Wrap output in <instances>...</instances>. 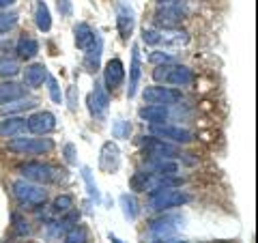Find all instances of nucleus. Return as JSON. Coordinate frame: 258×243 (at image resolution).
<instances>
[{
    "mask_svg": "<svg viewBox=\"0 0 258 243\" xmlns=\"http://www.w3.org/2000/svg\"><path fill=\"white\" fill-rule=\"evenodd\" d=\"M179 215H161L149 224V230L144 237H149L151 243H185L179 241V228H181Z\"/></svg>",
    "mask_w": 258,
    "mask_h": 243,
    "instance_id": "obj_1",
    "label": "nucleus"
},
{
    "mask_svg": "<svg viewBox=\"0 0 258 243\" xmlns=\"http://www.w3.org/2000/svg\"><path fill=\"white\" fill-rule=\"evenodd\" d=\"M153 78L157 82H164L166 86H174V88H183V86H191L196 76L189 67L185 65H176V63H170V65H157L155 71H153Z\"/></svg>",
    "mask_w": 258,
    "mask_h": 243,
    "instance_id": "obj_2",
    "label": "nucleus"
},
{
    "mask_svg": "<svg viewBox=\"0 0 258 243\" xmlns=\"http://www.w3.org/2000/svg\"><path fill=\"white\" fill-rule=\"evenodd\" d=\"M15 200L20 202L24 209H39L45 205L47 200V190H43V185L30 183L26 179H18L11 185Z\"/></svg>",
    "mask_w": 258,
    "mask_h": 243,
    "instance_id": "obj_3",
    "label": "nucleus"
},
{
    "mask_svg": "<svg viewBox=\"0 0 258 243\" xmlns=\"http://www.w3.org/2000/svg\"><path fill=\"white\" fill-rule=\"evenodd\" d=\"M189 200H191L189 194H185L181 190H174V188H168V190L151 192L147 207L151 209V211L164 213V211H170V209H179L183 205H187Z\"/></svg>",
    "mask_w": 258,
    "mask_h": 243,
    "instance_id": "obj_4",
    "label": "nucleus"
},
{
    "mask_svg": "<svg viewBox=\"0 0 258 243\" xmlns=\"http://www.w3.org/2000/svg\"><path fill=\"white\" fill-rule=\"evenodd\" d=\"M7 149L15 155H24V157H30V155H47V153L54 151V140L52 138H24V136H18V138H11Z\"/></svg>",
    "mask_w": 258,
    "mask_h": 243,
    "instance_id": "obj_5",
    "label": "nucleus"
},
{
    "mask_svg": "<svg viewBox=\"0 0 258 243\" xmlns=\"http://www.w3.org/2000/svg\"><path fill=\"white\" fill-rule=\"evenodd\" d=\"M18 172L22 174V179L37 185H50L58 181V168L47 161H26L18 166Z\"/></svg>",
    "mask_w": 258,
    "mask_h": 243,
    "instance_id": "obj_6",
    "label": "nucleus"
},
{
    "mask_svg": "<svg viewBox=\"0 0 258 243\" xmlns=\"http://www.w3.org/2000/svg\"><path fill=\"white\" fill-rule=\"evenodd\" d=\"M181 88L166 86V84H155V86H144L142 99L144 103H155V106H168L172 108L181 101Z\"/></svg>",
    "mask_w": 258,
    "mask_h": 243,
    "instance_id": "obj_7",
    "label": "nucleus"
},
{
    "mask_svg": "<svg viewBox=\"0 0 258 243\" xmlns=\"http://www.w3.org/2000/svg\"><path fill=\"white\" fill-rule=\"evenodd\" d=\"M185 18H187V5H185V0H183V3L159 5L153 22H155L159 28H174V26H179Z\"/></svg>",
    "mask_w": 258,
    "mask_h": 243,
    "instance_id": "obj_8",
    "label": "nucleus"
},
{
    "mask_svg": "<svg viewBox=\"0 0 258 243\" xmlns=\"http://www.w3.org/2000/svg\"><path fill=\"white\" fill-rule=\"evenodd\" d=\"M149 134L159 140L172 142V144H191L196 140L189 129H183L179 125H170V123H161V125H149Z\"/></svg>",
    "mask_w": 258,
    "mask_h": 243,
    "instance_id": "obj_9",
    "label": "nucleus"
},
{
    "mask_svg": "<svg viewBox=\"0 0 258 243\" xmlns=\"http://www.w3.org/2000/svg\"><path fill=\"white\" fill-rule=\"evenodd\" d=\"M140 144H142V155L147 159H151V157H170V159H174V157L183 155L176 144H170V142L159 140V138H153V136H144Z\"/></svg>",
    "mask_w": 258,
    "mask_h": 243,
    "instance_id": "obj_10",
    "label": "nucleus"
},
{
    "mask_svg": "<svg viewBox=\"0 0 258 243\" xmlns=\"http://www.w3.org/2000/svg\"><path fill=\"white\" fill-rule=\"evenodd\" d=\"M114 11H116V30L123 41H129L134 35V28H136V11L134 7L125 3V0H116L114 5Z\"/></svg>",
    "mask_w": 258,
    "mask_h": 243,
    "instance_id": "obj_11",
    "label": "nucleus"
},
{
    "mask_svg": "<svg viewBox=\"0 0 258 243\" xmlns=\"http://www.w3.org/2000/svg\"><path fill=\"white\" fill-rule=\"evenodd\" d=\"M86 103H88V112H91V116L95 120H103V118H106L108 108H110V95H108L106 88H103L101 82L93 84V91H91V95H88Z\"/></svg>",
    "mask_w": 258,
    "mask_h": 243,
    "instance_id": "obj_12",
    "label": "nucleus"
},
{
    "mask_svg": "<svg viewBox=\"0 0 258 243\" xmlns=\"http://www.w3.org/2000/svg\"><path fill=\"white\" fill-rule=\"evenodd\" d=\"M26 129L35 136H45L56 129V116L47 110H39L26 118Z\"/></svg>",
    "mask_w": 258,
    "mask_h": 243,
    "instance_id": "obj_13",
    "label": "nucleus"
},
{
    "mask_svg": "<svg viewBox=\"0 0 258 243\" xmlns=\"http://www.w3.org/2000/svg\"><path fill=\"white\" fill-rule=\"evenodd\" d=\"M125 82V65L120 58H110L103 65V88L110 91H116V88Z\"/></svg>",
    "mask_w": 258,
    "mask_h": 243,
    "instance_id": "obj_14",
    "label": "nucleus"
},
{
    "mask_svg": "<svg viewBox=\"0 0 258 243\" xmlns=\"http://www.w3.org/2000/svg\"><path fill=\"white\" fill-rule=\"evenodd\" d=\"M99 168L103 172H112L114 174L120 168V149L116 147V142H103L99 149Z\"/></svg>",
    "mask_w": 258,
    "mask_h": 243,
    "instance_id": "obj_15",
    "label": "nucleus"
},
{
    "mask_svg": "<svg viewBox=\"0 0 258 243\" xmlns=\"http://www.w3.org/2000/svg\"><path fill=\"white\" fill-rule=\"evenodd\" d=\"M138 116L140 120H144L147 125H161V123H168L172 116V112L168 106H155V103H147L138 110Z\"/></svg>",
    "mask_w": 258,
    "mask_h": 243,
    "instance_id": "obj_16",
    "label": "nucleus"
},
{
    "mask_svg": "<svg viewBox=\"0 0 258 243\" xmlns=\"http://www.w3.org/2000/svg\"><path fill=\"white\" fill-rule=\"evenodd\" d=\"M140 78H142L140 47H138V45H134V47H132V65H129V86H127V99H134V97L138 95Z\"/></svg>",
    "mask_w": 258,
    "mask_h": 243,
    "instance_id": "obj_17",
    "label": "nucleus"
},
{
    "mask_svg": "<svg viewBox=\"0 0 258 243\" xmlns=\"http://www.w3.org/2000/svg\"><path fill=\"white\" fill-rule=\"evenodd\" d=\"M147 170L161 174V176H179L181 166H179V161H174L170 157H151L147 159Z\"/></svg>",
    "mask_w": 258,
    "mask_h": 243,
    "instance_id": "obj_18",
    "label": "nucleus"
},
{
    "mask_svg": "<svg viewBox=\"0 0 258 243\" xmlns=\"http://www.w3.org/2000/svg\"><path fill=\"white\" fill-rule=\"evenodd\" d=\"M189 43V35L179 26L174 28H161L159 30V45L164 47H183Z\"/></svg>",
    "mask_w": 258,
    "mask_h": 243,
    "instance_id": "obj_19",
    "label": "nucleus"
},
{
    "mask_svg": "<svg viewBox=\"0 0 258 243\" xmlns=\"http://www.w3.org/2000/svg\"><path fill=\"white\" fill-rule=\"evenodd\" d=\"M26 134V118L24 116H7L0 120V138H18Z\"/></svg>",
    "mask_w": 258,
    "mask_h": 243,
    "instance_id": "obj_20",
    "label": "nucleus"
},
{
    "mask_svg": "<svg viewBox=\"0 0 258 243\" xmlns=\"http://www.w3.org/2000/svg\"><path fill=\"white\" fill-rule=\"evenodd\" d=\"M47 76V67L43 63H32L24 69V86L28 88H41Z\"/></svg>",
    "mask_w": 258,
    "mask_h": 243,
    "instance_id": "obj_21",
    "label": "nucleus"
},
{
    "mask_svg": "<svg viewBox=\"0 0 258 243\" xmlns=\"http://www.w3.org/2000/svg\"><path fill=\"white\" fill-rule=\"evenodd\" d=\"M95 35L97 32L91 28V24L78 22L74 26V43H76V47L78 50H82V52H86L88 47H91V43L95 41Z\"/></svg>",
    "mask_w": 258,
    "mask_h": 243,
    "instance_id": "obj_22",
    "label": "nucleus"
},
{
    "mask_svg": "<svg viewBox=\"0 0 258 243\" xmlns=\"http://www.w3.org/2000/svg\"><path fill=\"white\" fill-rule=\"evenodd\" d=\"M15 52H18L22 60H32L39 54V41L35 37H30L28 32H24L18 39V43H15Z\"/></svg>",
    "mask_w": 258,
    "mask_h": 243,
    "instance_id": "obj_23",
    "label": "nucleus"
},
{
    "mask_svg": "<svg viewBox=\"0 0 258 243\" xmlns=\"http://www.w3.org/2000/svg\"><path fill=\"white\" fill-rule=\"evenodd\" d=\"M101 54H103V37L97 32L95 35V41L91 43V47L86 50V58H84V65L88 71H97L101 65Z\"/></svg>",
    "mask_w": 258,
    "mask_h": 243,
    "instance_id": "obj_24",
    "label": "nucleus"
},
{
    "mask_svg": "<svg viewBox=\"0 0 258 243\" xmlns=\"http://www.w3.org/2000/svg\"><path fill=\"white\" fill-rule=\"evenodd\" d=\"M39 106V99L37 97H18V99H13V101H7L0 106V112L3 114H15V112H26V110H32V108H37Z\"/></svg>",
    "mask_w": 258,
    "mask_h": 243,
    "instance_id": "obj_25",
    "label": "nucleus"
},
{
    "mask_svg": "<svg viewBox=\"0 0 258 243\" xmlns=\"http://www.w3.org/2000/svg\"><path fill=\"white\" fill-rule=\"evenodd\" d=\"M35 26L43 35L52 30V13H50V7L43 0H37V5H35Z\"/></svg>",
    "mask_w": 258,
    "mask_h": 243,
    "instance_id": "obj_26",
    "label": "nucleus"
},
{
    "mask_svg": "<svg viewBox=\"0 0 258 243\" xmlns=\"http://www.w3.org/2000/svg\"><path fill=\"white\" fill-rule=\"evenodd\" d=\"M120 211H123V217L129 222H136L140 215V207H138V200H136V196H132V194H120Z\"/></svg>",
    "mask_w": 258,
    "mask_h": 243,
    "instance_id": "obj_27",
    "label": "nucleus"
},
{
    "mask_svg": "<svg viewBox=\"0 0 258 243\" xmlns=\"http://www.w3.org/2000/svg\"><path fill=\"white\" fill-rule=\"evenodd\" d=\"M26 95V86L24 84H18V82H3L0 84V106L7 101H13L18 97H24Z\"/></svg>",
    "mask_w": 258,
    "mask_h": 243,
    "instance_id": "obj_28",
    "label": "nucleus"
},
{
    "mask_svg": "<svg viewBox=\"0 0 258 243\" xmlns=\"http://www.w3.org/2000/svg\"><path fill=\"white\" fill-rule=\"evenodd\" d=\"M20 22V15L15 11H9V9H3L0 11V35H7L9 30H13L18 26Z\"/></svg>",
    "mask_w": 258,
    "mask_h": 243,
    "instance_id": "obj_29",
    "label": "nucleus"
},
{
    "mask_svg": "<svg viewBox=\"0 0 258 243\" xmlns=\"http://www.w3.org/2000/svg\"><path fill=\"white\" fill-rule=\"evenodd\" d=\"M82 179H84V185H86V192H88V196H91L97 205L101 202V192H99V188H97V183H95V179H93V172H91V168H82Z\"/></svg>",
    "mask_w": 258,
    "mask_h": 243,
    "instance_id": "obj_30",
    "label": "nucleus"
},
{
    "mask_svg": "<svg viewBox=\"0 0 258 243\" xmlns=\"http://www.w3.org/2000/svg\"><path fill=\"white\" fill-rule=\"evenodd\" d=\"M74 209V198L69 196V194H60V196H56L54 202H52V211L56 215H64L67 211Z\"/></svg>",
    "mask_w": 258,
    "mask_h": 243,
    "instance_id": "obj_31",
    "label": "nucleus"
},
{
    "mask_svg": "<svg viewBox=\"0 0 258 243\" xmlns=\"http://www.w3.org/2000/svg\"><path fill=\"white\" fill-rule=\"evenodd\" d=\"M11 220H13V230H15V234H18V237H26V234L32 232V226H30V222H28L24 215L13 213Z\"/></svg>",
    "mask_w": 258,
    "mask_h": 243,
    "instance_id": "obj_32",
    "label": "nucleus"
},
{
    "mask_svg": "<svg viewBox=\"0 0 258 243\" xmlns=\"http://www.w3.org/2000/svg\"><path fill=\"white\" fill-rule=\"evenodd\" d=\"M64 239H67V243H86L88 241V232L84 226H71V228H67V234H64Z\"/></svg>",
    "mask_w": 258,
    "mask_h": 243,
    "instance_id": "obj_33",
    "label": "nucleus"
},
{
    "mask_svg": "<svg viewBox=\"0 0 258 243\" xmlns=\"http://www.w3.org/2000/svg\"><path fill=\"white\" fill-rule=\"evenodd\" d=\"M20 74V63L13 58H0V78H15Z\"/></svg>",
    "mask_w": 258,
    "mask_h": 243,
    "instance_id": "obj_34",
    "label": "nucleus"
},
{
    "mask_svg": "<svg viewBox=\"0 0 258 243\" xmlns=\"http://www.w3.org/2000/svg\"><path fill=\"white\" fill-rule=\"evenodd\" d=\"M132 134V123L125 118H116L114 123H112V136L114 138H120V140H125Z\"/></svg>",
    "mask_w": 258,
    "mask_h": 243,
    "instance_id": "obj_35",
    "label": "nucleus"
},
{
    "mask_svg": "<svg viewBox=\"0 0 258 243\" xmlns=\"http://www.w3.org/2000/svg\"><path fill=\"white\" fill-rule=\"evenodd\" d=\"M45 84H47V93H50V99H52L54 103H62V101H64V99H62V91H60L58 82H56V78L47 74V76H45Z\"/></svg>",
    "mask_w": 258,
    "mask_h": 243,
    "instance_id": "obj_36",
    "label": "nucleus"
},
{
    "mask_svg": "<svg viewBox=\"0 0 258 243\" xmlns=\"http://www.w3.org/2000/svg\"><path fill=\"white\" fill-rule=\"evenodd\" d=\"M149 63H153V65H170V63H174V56L170 52L155 50V52L149 54Z\"/></svg>",
    "mask_w": 258,
    "mask_h": 243,
    "instance_id": "obj_37",
    "label": "nucleus"
},
{
    "mask_svg": "<svg viewBox=\"0 0 258 243\" xmlns=\"http://www.w3.org/2000/svg\"><path fill=\"white\" fill-rule=\"evenodd\" d=\"M142 43L151 45V47L159 45V30H155V28H142Z\"/></svg>",
    "mask_w": 258,
    "mask_h": 243,
    "instance_id": "obj_38",
    "label": "nucleus"
},
{
    "mask_svg": "<svg viewBox=\"0 0 258 243\" xmlns=\"http://www.w3.org/2000/svg\"><path fill=\"white\" fill-rule=\"evenodd\" d=\"M76 155H78L76 144H71V142L64 144V147H62V159L67 161L69 166H76V164H78V157H76Z\"/></svg>",
    "mask_w": 258,
    "mask_h": 243,
    "instance_id": "obj_39",
    "label": "nucleus"
},
{
    "mask_svg": "<svg viewBox=\"0 0 258 243\" xmlns=\"http://www.w3.org/2000/svg\"><path fill=\"white\" fill-rule=\"evenodd\" d=\"M45 232H47L50 239H60V234L64 232V226H62V222H47Z\"/></svg>",
    "mask_w": 258,
    "mask_h": 243,
    "instance_id": "obj_40",
    "label": "nucleus"
},
{
    "mask_svg": "<svg viewBox=\"0 0 258 243\" xmlns=\"http://www.w3.org/2000/svg\"><path fill=\"white\" fill-rule=\"evenodd\" d=\"M56 9H58L60 18H71L74 15V3L71 0H56Z\"/></svg>",
    "mask_w": 258,
    "mask_h": 243,
    "instance_id": "obj_41",
    "label": "nucleus"
},
{
    "mask_svg": "<svg viewBox=\"0 0 258 243\" xmlns=\"http://www.w3.org/2000/svg\"><path fill=\"white\" fill-rule=\"evenodd\" d=\"M62 99H67L69 110H76L78 108V88L76 86H69L67 88V95H62Z\"/></svg>",
    "mask_w": 258,
    "mask_h": 243,
    "instance_id": "obj_42",
    "label": "nucleus"
},
{
    "mask_svg": "<svg viewBox=\"0 0 258 243\" xmlns=\"http://www.w3.org/2000/svg\"><path fill=\"white\" fill-rule=\"evenodd\" d=\"M15 3H18V0H0V11H3V9H9V7L15 5Z\"/></svg>",
    "mask_w": 258,
    "mask_h": 243,
    "instance_id": "obj_43",
    "label": "nucleus"
},
{
    "mask_svg": "<svg viewBox=\"0 0 258 243\" xmlns=\"http://www.w3.org/2000/svg\"><path fill=\"white\" fill-rule=\"evenodd\" d=\"M157 3V7L159 5H172V3H183V0H155Z\"/></svg>",
    "mask_w": 258,
    "mask_h": 243,
    "instance_id": "obj_44",
    "label": "nucleus"
},
{
    "mask_svg": "<svg viewBox=\"0 0 258 243\" xmlns=\"http://www.w3.org/2000/svg\"><path fill=\"white\" fill-rule=\"evenodd\" d=\"M108 239H110V243H125V241H120V239L116 237V234H112V232L108 234Z\"/></svg>",
    "mask_w": 258,
    "mask_h": 243,
    "instance_id": "obj_45",
    "label": "nucleus"
}]
</instances>
